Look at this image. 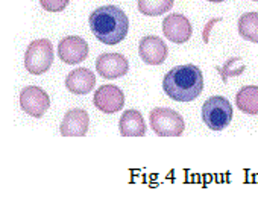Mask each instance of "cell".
Listing matches in <instances>:
<instances>
[{
  "label": "cell",
  "mask_w": 258,
  "mask_h": 208,
  "mask_svg": "<svg viewBox=\"0 0 258 208\" xmlns=\"http://www.w3.org/2000/svg\"><path fill=\"white\" fill-rule=\"evenodd\" d=\"M234 110L223 96H213L202 105V122L211 131H223L232 122Z\"/></svg>",
  "instance_id": "3957f363"
},
{
  "label": "cell",
  "mask_w": 258,
  "mask_h": 208,
  "mask_svg": "<svg viewBox=\"0 0 258 208\" xmlns=\"http://www.w3.org/2000/svg\"><path fill=\"white\" fill-rule=\"evenodd\" d=\"M20 107L31 117L40 119L50 108V97L43 88L37 85H29L20 93Z\"/></svg>",
  "instance_id": "8992f818"
},
{
  "label": "cell",
  "mask_w": 258,
  "mask_h": 208,
  "mask_svg": "<svg viewBox=\"0 0 258 208\" xmlns=\"http://www.w3.org/2000/svg\"><path fill=\"white\" fill-rule=\"evenodd\" d=\"M120 135L123 137H143L146 135V123L139 110H126L118 120Z\"/></svg>",
  "instance_id": "5bb4252c"
},
{
  "label": "cell",
  "mask_w": 258,
  "mask_h": 208,
  "mask_svg": "<svg viewBox=\"0 0 258 208\" xmlns=\"http://www.w3.org/2000/svg\"><path fill=\"white\" fill-rule=\"evenodd\" d=\"M90 116L85 110L75 108L66 113L59 131L64 137H84L88 132Z\"/></svg>",
  "instance_id": "7c38bea8"
},
{
  "label": "cell",
  "mask_w": 258,
  "mask_h": 208,
  "mask_svg": "<svg viewBox=\"0 0 258 208\" xmlns=\"http://www.w3.org/2000/svg\"><path fill=\"white\" fill-rule=\"evenodd\" d=\"M96 70L105 79H117L127 73L129 62L121 53H102L96 59Z\"/></svg>",
  "instance_id": "30bf717a"
},
{
  "label": "cell",
  "mask_w": 258,
  "mask_h": 208,
  "mask_svg": "<svg viewBox=\"0 0 258 208\" xmlns=\"http://www.w3.org/2000/svg\"><path fill=\"white\" fill-rule=\"evenodd\" d=\"M237 108L249 116L258 114V85H244L235 94Z\"/></svg>",
  "instance_id": "9a60e30c"
},
{
  "label": "cell",
  "mask_w": 258,
  "mask_h": 208,
  "mask_svg": "<svg viewBox=\"0 0 258 208\" xmlns=\"http://www.w3.org/2000/svg\"><path fill=\"white\" fill-rule=\"evenodd\" d=\"M139 13L148 17H158L173 8V0H139Z\"/></svg>",
  "instance_id": "e0dca14e"
},
{
  "label": "cell",
  "mask_w": 258,
  "mask_h": 208,
  "mask_svg": "<svg viewBox=\"0 0 258 208\" xmlns=\"http://www.w3.org/2000/svg\"><path fill=\"white\" fill-rule=\"evenodd\" d=\"M53 64V46L49 40L41 38L32 41L25 53V67L32 75H43Z\"/></svg>",
  "instance_id": "5b68a950"
},
{
  "label": "cell",
  "mask_w": 258,
  "mask_h": 208,
  "mask_svg": "<svg viewBox=\"0 0 258 208\" xmlns=\"http://www.w3.org/2000/svg\"><path fill=\"white\" fill-rule=\"evenodd\" d=\"M252 2H258V0H252Z\"/></svg>",
  "instance_id": "7402d4cb"
},
{
  "label": "cell",
  "mask_w": 258,
  "mask_h": 208,
  "mask_svg": "<svg viewBox=\"0 0 258 208\" xmlns=\"http://www.w3.org/2000/svg\"><path fill=\"white\" fill-rule=\"evenodd\" d=\"M96 85V76L90 68L79 67L66 78V87L73 94H88Z\"/></svg>",
  "instance_id": "4fadbf2b"
},
{
  "label": "cell",
  "mask_w": 258,
  "mask_h": 208,
  "mask_svg": "<svg viewBox=\"0 0 258 208\" xmlns=\"http://www.w3.org/2000/svg\"><path fill=\"white\" fill-rule=\"evenodd\" d=\"M152 131L160 137H181L185 129L184 119L170 108H154L149 113Z\"/></svg>",
  "instance_id": "277c9868"
},
{
  "label": "cell",
  "mask_w": 258,
  "mask_h": 208,
  "mask_svg": "<svg viewBox=\"0 0 258 208\" xmlns=\"http://www.w3.org/2000/svg\"><path fill=\"white\" fill-rule=\"evenodd\" d=\"M208 2H211V4H222V2H225V0H208Z\"/></svg>",
  "instance_id": "44dd1931"
},
{
  "label": "cell",
  "mask_w": 258,
  "mask_h": 208,
  "mask_svg": "<svg viewBox=\"0 0 258 208\" xmlns=\"http://www.w3.org/2000/svg\"><path fill=\"white\" fill-rule=\"evenodd\" d=\"M223 19H211L207 25H205V28H204V32H202V38H204V43H208L210 41V32H211V29H213V26L216 25V23H219V22H222Z\"/></svg>",
  "instance_id": "ffe728a7"
},
{
  "label": "cell",
  "mask_w": 258,
  "mask_h": 208,
  "mask_svg": "<svg viewBox=\"0 0 258 208\" xmlns=\"http://www.w3.org/2000/svg\"><path fill=\"white\" fill-rule=\"evenodd\" d=\"M93 35L106 46L121 43L129 31V20L123 10L114 5H105L94 10L88 19Z\"/></svg>",
  "instance_id": "6da1fadb"
},
{
  "label": "cell",
  "mask_w": 258,
  "mask_h": 208,
  "mask_svg": "<svg viewBox=\"0 0 258 208\" xmlns=\"http://www.w3.org/2000/svg\"><path fill=\"white\" fill-rule=\"evenodd\" d=\"M240 61L241 59L238 56H232V58H229L223 64V67H219V65L216 67V70L220 73V78H222L223 84H226L229 78H235V76L243 75V72L246 70V65L244 64H238Z\"/></svg>",
  "instance_id": "ac0fdd59"
},
{
  "label": "cell",
  "mask_w": 258,
  "mask_h": 208,
  "mask_svg": "<svg viewBox=\"0 0 258 208\" xmlns=\"http://www.w3.org/2000/svg\"><path fill=\"white\" fill-rule=\"evenodd\" d=\"M238 34L250 43H258V13H246L238 19Z\"/></svg>",
  "instance_id": "2e32d148"
},
{
  "label": "cell",
  "mask_w": 258,
  "mask_h": 208,
  "mask_svg": "<svg viewBox=\"0 0 258 208\" xmlns=\"http://www.w3.org/2000/svg\"><path fill=\"white\" fill-rule=\"evenodd\" d=\"M163 34L167 40L176 44H184L190 40L193 28L190 20L182 14H169L163 20Z\"/></svg>",
  "instance_id": "9c48e42d"
},
{
  "label": "cell",
  "mask_w": 258,
  "mask_h": 208,
  "mask_svg": "<svg viewBox=\"0 0 258 208\" xmlns=\"http://www.w3.org/2000/svg\"><path fill=\"white\" fill-rule=\"evenodd\" d=\"M94 107L100 110L105 114H114L120 110H123L124 105V94L123 91L112 84L100 85L93 97Z\"/></svg>",
  "instance_id": "52a82bcc"
},
{
  "label": "cell",
  "mask_w": 258,
  "mask_h": 208,
  "mask_svg": "<svg viewBox=\"0 0 258 208\" xmlns=\"http://www.w3.org/2000/svg\"><path fill=\"white\" fill-rule=\"evenodd\" d=\"M163 90L175 102H191L204 90V75L195 64L176 65L166 73Z\"/></svg>",
  "instance_id": "7a4b0ae2"
},
{
  "label": "cell",
  "mask_w": 258,
  "mask_h": 208,
  "mask_svg": "<svg viewBox=\"0 0 258 208\" xmlns=\"http://www.w3.org/2000/svg\"><path fill=\"white\" fill-rule=\"evenodd\" d=\"M70 0H40V5L47 13H61L67 8Z\"/></svg>",
  "instance_id": "d6986e66"
},
{
  "label": "cell",
  "mask_w": 258,
  "mask_h": 208,
  "mask_svg": "<svg viewBox=\"0 0 258 208\" xmlns=\"http://www.w3.org/2000/svg\"><path fill=\"white\" fill-rule=\"evenodd\" d=\"M139 53L140 58L149 64V65H160L166 61L169 49L163 38L155 37V35H146L142 38L139 44Z\"/></svg>",
  "instance_id": "8fae6325"
},
{
  "label": "cell",
  "mask_w": 258,
  "mask_h": 208,
  "mask_svg": "<svg viewBox=\"0 0 258 208\" xmlns=\"http://www.w3.org/2000/svg\"><path fill=\"white\" fill-rule=\"evenodd\" d=\"M88 53H90L88 43L84 38L76 37V35L66 37L58 44V55L61 61L70 65L85 61L88 58Z\"/></svg>",
  "instance_id": "ba28073f"
}]
</instances>
